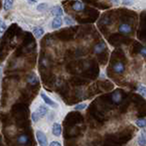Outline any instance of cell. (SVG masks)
<instances>
[{
  "label": "cell",
  "mask_w": 146,
  "mask_h": 146,
  "mask_svg": "<svg viewBox=\"0 0 146 146\" xmlns=\"http://www.w3.org/2000/svg\"><path fill=\"white\" fill-rule=\"evenodd\" d=\"M48 146H62V145H61V143H59V141H52L51 143H49Z\"/></svg>",
  "instance_id": "24"
},
{
  "label": "cell",
  "mask_w": 146,
  "mask_h": 146,
  "mask_svg": "<svg viewBox=\"0 0 146 146\" xmlns=\"http://www.w3.org/2000/svg\"><path fill=\"white\" fill-rule=\"evenodd\" d=\"M100 79H105V74H103V73H100Z\"/></svg>",
  "instance_id": "28"
},
{
  "label": "cell",
  "mask_w": 146,
  "mask_h": 146,
  "mask_svg": "<svg viewBox=\"0 0 146 146\" xmlns=\"http://www.w3.org/2000/svg\"><path fill=\"white\" fill-rule=\"evenodd\" d=\"M119 31L123 34H129L131 32V27L129 24H126V23H121L119 26Z\"/></svg>",
  "instance_id": "5"
},
{
  "label": "cell",
  "mask_w": 146,
  "mask_h": 146,
  "mask_svg": "<svg viewBox=\"0 0 146 146\" xmlns=\"http://www.w3.org/2000/svg\"><path fill=\"white\" fill-rule=\"evenodd\" d=\"M140 54L143 57L146 58V48H143L141 49V51H140Z\"/></svg>",
  "instance_id": "26"
},
{
  "label": "cell",
  "mask_w": 146,
  "mask_h": 146,
  "mask_svg": "<svg viewBox=\"0 0 146 146\" xmlns=\"http://www.w3.org/2000/svg\"><path fill=\"white\" fill-rule=\"evenodd\" d=\"M111 100L113 102L115 103H120L122 100V96L121 94V92H119V91H115V92H113L112 95H111Z\"/></svg>",
  "instance_id": "11"
},
{
  "label": "cell",
  "mask_w": 146,
  "mask_h": 146,
  "mask_svg": "<svg viewBox=\"0 0 146 146\" xmlns=\"http://www.w3.org/2000/svg\"><path fill=\"white\" fill-rule=\"evenodd\" d=\"M87 103L85 102H82V103H79V104H77L76 106H74V110L75 111H83V110H85L87 108Z\"/></svg>",
  "instance_id": "17"
},
{
  "label": "cell",
  "mask_w": 146,
  "mask_h": 146,
  "mask_svg": "<svg viewBox=\"0 0 146 146\" xmlns=\"http://www.w3.org/2000/svg\"><path fill=\"white\" fill-rule=\"evenodd\" d=\"M135 124L139 128L143 129V128L146 127V119H139V120H137L135 121Z\"/></svg>",
  "instance_id": "16"
},
{
  "label": "cell",
  "mask_w": 146,
  "mask_h": 146,
  "mask_svg": "<svg viewBox=\"0 0 146 146\" xmlns=\"http://www.w3.org/2000/svg\"><path fill=\"white\" fill-rule=\"evenodd\" d=\"M36 138L39 146H48V141L47 135L45 134V132L40 131V130H36Z\"/></svg>",
  "instance_id": "1"
},
{
  "label": "cell",
  "mask_w": 146,
  "mask_h": 146,
  "mask_svg": "<svg viewBox=\"0 0 146 146\" xmlns=\"http://www.w3.org/2000/svg\"><path fill=\"white\" fill-rule=\"evenodd\" d=\"M39 119H40V117L38 114V112H36V111L32 112V114H31V120H32V121L36 123V122H38L39 121Z\"/></svg>",
  "instance_id": "20"
},
{
  "label": "cell",
  "mask_w": 146,
  "mask_h": 146,
  "mask_svg": "<svg viewBox=\"0 0 146 146\" xmlns=\"http://www.w3.org/2000/svg\"><path fill=\"white\" fill-rule=\"evenodd\" d=\"M137 143L139 146H145L146 145V131L143 130L137 138Z\"/></svg>",
  "instance_id": "4"
},
{
  "label": "cell",
  "mask_w": 146,
  "mask_h": 146,
  "mask_svg": "<svg viewBox=\"0 0 146 146\" xmlns=\"http://www.w3.org/2000/svg\"><path fill=\"white\" fill-rule=\"evenodd\" d=\"M111 1H112L114 4H116V5H118V4H119V0H111Z\"/></svg>",
  "instance_id": "29"
},
{
  "label": "cell",
  "mask_w": 146,
  "mask_h": 146,
  "mask_svg": "<svg viewBox=\"0 0 146 146\" xmlns=\"http://www.w3.org/2000/svg\"><path fill=\"white\" fill-rule=\"evenodd\" d=\"M51 14H52V16L56 17H61V16L63 15V10L59 6H55L51 9Z\"/></svg>",
  "instance_id": "8"
},
{
  "label": "cell",
  "mask_w": 146,
  "mask_h": 146,
  "mask_svg": "<svg viewBox=\"0 0 146 146\" xmlns=\"http://www.w3.org/2000/svg\"><path fill=\"white\" fill-rule=\"evenodd\" d=\"M27 2H29V4H36V2H38V0H27Z\"/></svg>",
  "instance_id": "27"
},
{
  "label": "cell",
  "mask_w": 146,
  "mask_h": 146,
  "mask_svg": "<svg viewBox=\"0 0 146 146\" xmlns=\"http://www.w3.org/2000/svg\"><path fill=\"white\" fill-rule=\"evenodd\" d=\"M64 22H65V24L67 26H72V25L75 24L74 20H73L72 18L70 17H68V16H66L65 17H64Z\"/></svg>",
  "instance_id": "18"
},
{
  "label": "cell",
  "mask_w": 146,
  "mask_h": 146,
  "mask_svg": "<svg viewBox=\"0 0 146 146\" xmlns=\"http://www.w3.org/2000/svg\"><path fill=\"white\" fill-rule=\"evenodd\" d=\"M32 32H33V35L36 38H40L45 33L44 29L41 27H34L33 29H32Z\"/></svg>",
  "instance_id": "6"
},
{
  "label": "cell",
  "mask_w": 146,
  "mask_h": 146,
  "mask_svg": "<svg viewBox=\"0 0 146 146\" xmlns=\"http://www.w3.org/2000/svg\"><path fill=\"white\" fill-rule=\"evenodd\" d=\"M2 78V68H1V67H0V79Z\"/></svg>",
  "instance_id": "30"
},
{
  "label": "cell",
  "mask_w": 146,
  "mask_h": 146,
  "mask_svg": "<svg viewBox=\"0 0 146 146\" xmlns=\"http://www.w3.org/2000/svg\"><path fill=\"white\" fill-rule=\"evenodd\" d=\"M18 143L20 144H26L27 143V141H29V139H27V135H21L19 138H18Z\"/></svg>",
  "instance_id": "21"
},
{
  "label": "cell",
  "mask_w": 146,
  "mask_h": 146,
  "mask_svg": "<svg viewBox=\"0 0 146 146\" xmlns=\"http://www.w3.org/2000/svg\"><path fill=\"white\" fill-rule=\"evenodd\" d=\"M7 29V25L3 19H0V34H3Z\"/></svg>",
  "instance_id": "23"
},
{
  "label": "cell",
  "mask_w": 146,
  "mask_h": 146,
  "mask_svg": "<svg viewBox=\"0 0 146 146\" xmlns=\"http://www.w3.org/2000/svg\"><path fill=\"white\" fill-rule=\"evenodd\" d=\"M40 97H41V99L43 100V102L47 105H48L49 107H51L53 109H58V104L56 102H54L53 100L50 99L47 94L43 92V91L40 93Z\"/></svg>",
  "instance_id": "2"
},
{
  "label": "cell",
  "mask_w": 146,
  "mask_h": 146,
  "mask_svg": "<svg viewBox=\"0 0 146 146\" xmlns=\"http://www.w3.org/2000/svg\"><path fill=\"white\" fill-rule=\"evenodd\" d=\"M51 131H52V134L55 137H60L61 136V132H62V127L60 125V123L54 122L52 124Z\"/></svg>",
  "instance_id": "3"
},
{
  "label": "cell",
  "mask_w": 146,
  "mask_h": 146,
  "mask_svg": "<svg viewBox=\"0 0 146 146\" xmlns=\"http://www.w3.org/2000/svg\"><path fill=\"white\" fill-rule=\"evenodd\" d=\"M132 3V0H122V4L124 6H130Z\"/></svg>",
  "instance_id": "25"
},
{
  "label": "cell",
  "mask_w": 146,
  "mask_h": 146,
  "mask_svg": "<svg viewBox=\"0 0 146 146\" xmlns=\"http://www.w3.org/2000/svg\"><path fill=\"white\" fill-rule=\"evenodd\" d=\"M13 4H14V0H5L4 2V9L6 11L10 10L13 7Z\"/></svg>",
  "instance_id": "14"
},
{
  "label": "cell",
  "mask_w": 146,
  "mask_h": 146,
  "mask_svg": "<svg viewBox=\"0 0 146 146\" xmlns=\"http://www.w3.org/2000/svg\"><path fill=\"white\" fill-rule=\"evenodd\" d=\"M36 112H38V114L39 115L40 118H43L45 117L47 114L48 113V109L47 106H45V105H40V106H38V108L36 109Z\"/></svg>",
  "instance_id": "7"
},
{
  "label": "cell",
  "mask_w": 146,
  "mask_h": 146,
  "mask_svg": "<svg viewBox=\"0 0 146 146\" xmlns=\"http://www.w3.org/2000/svg\"><path fill=\"white\" fill-rule=\"evenodd\" d=\"M73 9H74L75 11H78V12H80V11H82V10H84V8H85V5L83 3H81V2H79V1H77L74 3V5H73Z\"/></svg>",
  "instance_id": "13"
},
{
  "label": "cell",
  "mask_w": 146,
  "mask_h": 146,
  "mask_svg": "<svg viewBox=\"0 0 146 146\" xmlns=\"http://www.w3.org/2000/svg\"><path fill=\"white\" fill-rule=\"evenodd\" d=\"M48 7V5L47 3H41L36 6V10L39 12H44L47 10Z\"/></svg>",
  "instance_id": "15"
},
{
  "label": "cell",
  "mask_w": 146,
  "mask_h": 146,
  "mask_svg": "<svg viewBox=\"0 0 146 146\" xmlns=\"http://www.w3.org/2000/svg\"><path fill=\"white\" fill-rule=\"evenodd\" d=\"M137 91H138L141 96H143V97L146 98V87L145 86H139Z\"/></svg>",
  "instance_id": "22"
},
{
  "label": "cell",
  "mask_w": 146,
  "mask_h": 146,
  "mask_svg": "<svg viewBox=\"0 0 146 146\" xmlns=\"http://www.w3.org/2000/svg\"><path fill=\"white\" fill-rule=\"evenodd\" d=\"M124 70H125V68L122 62H117L114 64V66H113L114 72L118 73V74H121V73L124 71Z\"/></svg>",
  "instance_id": "9"
},
{
  "label": "cell",
  "mask_w": 146,
  "mask_h": 146,
  "mask_svg": "<svg viewBox=\"0 0 146 146\" xmlns=\"http://www.w3.org/2000/svg\"><path fill=\"white\" fill-rule=\"evenodd\" d=\"M63 24V20L61 17H55L53 21H52V24H51V27L53 29H59Z\"/></svg>",
  "instance_id": "10"
},
{
  "label": "cell",
  "mask_w": 146,
  "mask_h": 146,
  "mask_svg": "<svg viewBox=\"0 0 146 146\" xmlns=\"http://www.w3.org/2000/svg\"><path fill=\"white\" fill-rule=\"evenodd\" d=\"M27 80H29V82L30 84L34 85V84L36 83V82H38V78H36V75L32 74V75H30V76L29 77V79H27Z\"/></svg>",
  "instance_id": "19"
},
{
  "label": "cell",
  "mask_w": 146,
  "mask_h": 146,
  "mask_svg": "<svg viewBox=\"0 0 146 146\" xmlns=\"http://www.w3.org/2000/svg\"><path fill=\"white\" fill-rule=\"evenodd\" d=\"M105 48H106V44H105L104 42H100V43H99L95 46L94 52L96 54H100V53H102Z\"/></svg>",
  "instance_id": "12"
}]
</instances>
